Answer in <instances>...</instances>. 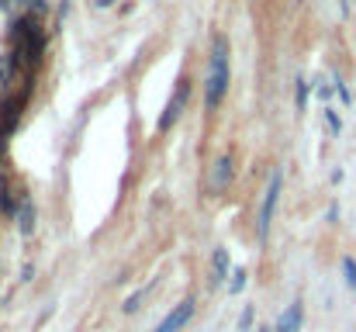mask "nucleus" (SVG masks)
I'll use <instances>...</instances> for the list:
<instances>
[{
	"label": "nucleus",
	"mask_w": 356,
	"mask_h": 332,
	"mask_svg": "<svg viewBox=\"0 0 356 332\" xmlns=\"http://www.w3.org/2000/svg\"><path fill=\"white\" fill-rule=\"evenodd\" d=\"M249 326H252V308H245V312L238 315V329L245 332V329H249Z\"/></svg>",
	"instance_id": "nucleus-16"
},
{
	"label": "nucleus",
	"mask_w": 356,
	"mask_h": 332,
	"mask_svg": "<svg viewBox=\"0 0 356 332\" xmlns=\"http://www.w3.org/2000/svg\"><path fill=\"white\" fill-rule=\"evenodd\" d=\"M10 7V0H0V10H7Z\"/></svg>",
	"instance_id": "nucleus-18"
},
{
	"label": "nucleus",
	"mask_w": 356,
	"mask_h": 332,
	"mask_svg": "<svg viewBox=\"0 0 356 332\" xmlns=\"http://www.w3.org/2000/svg\"><path fill=\"white\" fill-rule=\"evenodd\" d=\"M191 319H194V298H184V301H180V305H177L159 326H156V332H180Z\"/></svg>",
	"instance_id": "nucleus-4"
},
{
	"label": "nucleus",
	"mask_w": 356,
	"mask_h": 332,
	"mask_svg": "<svg viewBox=\"0 0 356 332\" xmlns=\"http://www.w3.org/2000/svg\"><path fill=\"white\" fill-rule=\"evenodd\" d=\"M305 101H308V84H305V80H298V111L305 108Z\"/></svg>",
	"instance_id": "nucleus-14"
},
{
	"label": "nucleus",
	"mask_w": 356,
	"mask_h": 332,
	"mask_svg": "<svg viewBox=\"0 0 356 332\" xmlns=\"http://www.w3.org/2000/svg\"><path fill=\"white\" fill-rule=\"evenodd\" d=\"M17 228H21V235H31L35 232V205L24 198L21 201V208H17Z\"/></svg>",
	"instance_id": "nucleus-7"
},
{
	"label": "nucleus",
	"mask_w": 356,
	"mask_h": 332,
	"mask_svg": "<svg viewBox=\"0 0 356 332\" xmlns=\"http://www.w3.org/2000/svg\"><path fill=\"white\" fill-rule=\"evenodd\" d=\"M211 280H225L229 277V249H215V256H211Z\"/></svg>",
	"instance_id": "nucleus-8"
},
{
	"label": "nucleus",
	"mask_w": 356,
	"mask_h": 332,
	"mask_svg": "<svg viewBox=\"0 0 356 332\" xmlns=\"http://www.w3.org/2000/svg\"><path fill=\"white\" fill-rule=\"evenodd\" d=\"M187 97H191V80H180L177 84V94L170 97V104H166V111H163V118H159V132H170V125L184 114V108H187Z\"/></svg>",
	"instance_id": "nucleus-3"
},
{
	"label": "nucleus",
	"mask_w": 356,
	"mask_h": 332,
	"mask_svg": "<svg viewBox=\"0 0 356 332\" xmlns=\"http://www.w3.org/2000/svg\"><path fill=\"white\" fill-rule=\"evenodd\" d=\"M10 77H14V52H10V56H0V87H3Z\"/></svg>",
	"instance_id": "nucleus-9"
},
{
	"label": "nucleus",
	"mask_w": 356,
	"mask_h": 332,
	"mask_svg": "<svg viewBox=\"0 0 356 332\" xmlns=\"http://www.w3.org/2000/svg\"><path fill=\"white\" fill-rule=\"evenodd\" d=\"M325 121H329V128H332V132H339V128H343V121H339V114H336V111H325Z\"/></svg>",
	"instance_id": "nucleus-15"
},
{
	"label": "nucleus",
	"mask_w": 356,
	"mask_h": 332,
	"mask_svg": "<svg viewBox=\"0 0 356 332\" xmlns=\"http://www.w3.org/2000/svg\"><path fill=\"white\" fill-rule=\"evenodd\" d=\"M343 274H346V284H350V287H353V291H356V263H353V260H350V256L343 260Z\"/></svg>",
	"instance_id": "nucleus-10"
},
{
	"label": "nucleus",
	"mask_w": 356,
	"mask_h": 332,
	"mask_svg": "<svg viewBox=\"0 0 356 332\" xmlns=\"http://www.w3.org/2000/svg\"><path fill=\"white\" fill-rule=\"evenodd\" d=\"M301 319H305L301 301L287 305V312H284V315H280V322H277V332H301Z\"/></svg>",
	"instance_id": "nucleus-6"
},
{
	"label": "nucleus",
	"mask_w": 356,
	"mask_h": 332,
	"mask_svg": "<svg viewBox=\"0 0 356 332\" xmlns=\"http://www.w3.org/2000/svg\"><path fill=\"white\" fill-rule=\"evenodd\" d=\"M242 287H245V270H236V277H232V284H229V291H232V294H238Z\"/></svg>",
	"instance_id": "nucleus-12"
},
{
	"label": "nucleus",
	"mask_w": 356,
	"mask_h": 332,
	"mask_svg": "<svg viewBox=\"0 0 356 332\" xmlns=\"http://www.w3.org/2000/svg\"><path fill=\"white\" fill-rule=\"evenodd\" d=\"M142 294H145V291H135V294H131V298L124 301V315H131V312L138 308V301H142Z\"/></svg>",
	"instance_id": "nucleus-13"
},
{
	"label": "nucleus",
	"mask_w": 356,
	"mask_h": 332,
	"mask_svg": "<svg viewBox=\"0 0 356 332\" xmlns=\"http://www.w3.org/2000/svg\"><path fill=\"white\" fill-rule=\"evenodd\" d=\"M97 7H111V0H97Z\"/></svg>",
	"instance_id": "nucleus-17"
},
{
	"label": "nucleus",
	"mask_w": 356,
	"mask_h": 332,
	"mask_svg": "<svg viewBox=\"0 0 356 332\" xmlns=\"http://www.w3.org/2000/svg\"><path fill=\"white\" fill-rule=\"evenodd\" d=\"M229 90V38L215 35L211 42V63H208V80H204V104L215 111Z\"/></svg>",
	"instance_id": "nucleus-1"
},
{
	"label": "nucleus",
	"mask_w": 356,
	"mask_h": 332,
	"mask_svg": "<svg viewBox=\"0 0 356 332\" xmlns=\"http://www.w3.org/2000/svg\"><path fill=\"white\" fill-rule=\"evenodd\" d=\"M0 212H3V215H14V212H17L14 201H10V191H0Z\"/></svg>",
	"instance_id": "nucleus-11"
},
{
	"label": "nucleus",
	"mask_w": 356,
	"mask_h": 332,
	"mask_svg": "<svg viewBox=\"0 0 356 332\" xmlns=\"http://www.w3.org/2000/svg\"><path fill=\"white\" fill-rule=\"evenodd\" d=\"M280 187H284V173L273 170V177H270V184H266V194H263V205H259V219H256V235H259V242H266V235H270V221H273V208H277Z\"/></svg>",
	"instance_id": "nucleus-2"
},
{
	"label": "nucleus",
	"mask_w": 356,
	"mask_h": 332,
	"mask_svg": "<svg viewBox=\"0 0 356 332\" xmlns=\"http://www.w3.org/2000/svg\"><path fill=\"white\" fill-rule=\"evenodd\" d=\"M232 180V159L229 156H218L215 159V170H211V191H225Z\"/></svg>",
	"instance_id": "nucleus-5"
}]
</instances>
